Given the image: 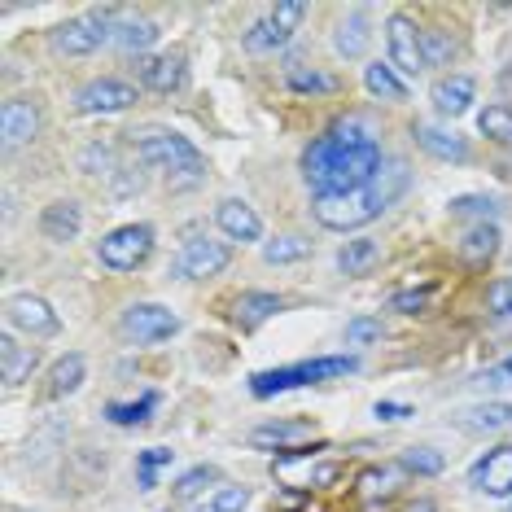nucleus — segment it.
<instances>
[{
	"label": "nucleus",
	"mask_w": 512,
	"mask_h": 512,
	"mask_svg": "<svg viewBox=\"0 0 512 512\" xmlns=\"http://www.w3.org/2000/svg\"><path fill=\"white\" fill-rule=\"evenodd\" d=\"M110 162H114L110 145H88L84 149V171L88 176H97V167H101V176H110Z\"/></svg>",
	"instance_id": "obj_44"
},
{
	"label": "nucleus",
	"mask_w": 512,
	"mask_h": 512,
	"mask_svg": "<svg viewBox=\"0 0 512 512\" xmlns=\"http://www.w3.org/2000/svg\"><path fill=\"white\" fill-rule=\"evenodd\" d=\"M412 136H416V145H421L429 158H438V162H469V141H464L460 132H451V127L416 123Z\"/></svg>",
	"instance_id": "obj_17"
},
{
	"label": "nucleus",
	"mask_w": 512,
	"mask_h": 512,
	"mask_svg": "<svg viewBox=\"0 0 512 512\" xmlns=\"http://www.w3.org/2000/svg\"><path fill=\"white\" fill-rule=\"evenodd\" d=\"M407 184H412V167H407L403 158H381V167H377V176L368 180V202L377 206V215L381 211H390L394 202L407 193Z\"/></svg>",
	"instance_id": "obj_15"
},
{
	"label": "nucleus",
	"mask_w": 512,
	"mask_h": 512,
	"mask_svg": "<svg viewBox=\"0 0 512 512\" xmlns=\"http://www.w3.org/2000/svg\"><path fill=\"white\" fill-rule=\"evenodd\" d=\"M5 324L14 333H27L31 342H36V337H53L57 329H62L57 311L40 294H14V298H9L5 302Z\"/></svg>",
	"instance_id": "obj_11"
},
{
	"label": "nucleus",
	"mask_w": 512,
	"mask_h": 512,
	"mask_svg": "<svg viewBox=\"0 0 512 512\" xmlns=\"http://www.w3.org/2000/svg\"><path fill=\"white\" fill-rule=\"evenodd\" d=\"M132 149L145 167L167 171L171 184H197L206 176L202 149H197L189 136L171 132V127H141V132H132Z\"/></svg>",
	"instance_id": "obj_2"
},
{
	"label": "nucleus",
	"mask_w": 512,
	"mask_h": 512,
	"mask_svg": "<svg viewBox=\"0 0 512 512\" xmlns=\"http://www.w3.org/2000/svg\"><path fill=\"white\" fill-rule=\"evenodd\" d=\"M377 259H381V246H377L372 237H355V241H346V246L337 250V267H342L346 276L372 272V267H377Z\"/></svg>",
	"instance_id": "obj_31"
},
{
	"label": "nucleus",
	"mask_w": 512,
	"mask_h": 512,
	"mask_svg": "<svg viewBox=\"0 0 512 512\" xmlns=\"http://www.w3.org/2000/svg\"><path fill=\"white\" fill-rule=\"evenodd\" d=\"M425 302H429V289H416V294H394L390 307L403 311V316H416V311H425Z\"/></svg>",
	"instance_id": "obj_45"
},
{
	"label": "nucleus",
	"mask_w": 512,
	"mask_h": 512,
	"mask_svg": "<svg viewBox=\"0 0 512 512\" xmlns=\"http://www.w3.org/2000/svg\"><path fill=\"white\" fill-rule=\"evenodd\" d=\"M302 438H311V425L307 421H272V425H259L250 434L254 447H276L281 456H298V442Z\"/></svg>",
	"instance_id": "obj_23"
},
{
	"label": "nucleus",
	"mask_w": 512,
	"mask_h": 512,
	"mask_svg": "<svg viewBox=\"0 0 512 512\" xmlns=\"http://www.w3.org/2000/svg\"><path fill=\"white\" fill-rule=\"evenodd\" d=\"M276 311H285V298L263 294V289H246V294L232 302V320H237L241 329H259V324H267Z\"/></svg>",
	"instance_id": "obj_21"
},
{
	"label": "nucleus",
	"mask_w": 512,
	"mask_h": 512,
	"mask_svg": "<svg viewBox=\"0 0 512 512\" xmlns=\"http://www.w3.org/2000/svg\"><path fill=\"white\" fill-rule=\"evenodd\" d=\"M499 224H473L469 232L460 237V263H469V267H486L499 254Z\"/></svg>",
	"instance_id": "obj_22"
},
{
	"label": "nucleus",
	"mask_w": 512,
	"mask_h": 512,
	"mask_svg": "<svg viewBox=\"0 0 512 512\" xmlns=\"http://www.w3.org/2000/svg\"><path fill=\"white\" fill-rule=\"evenodd\" d=\"M386 49H390V66L403 79H416L425 71V44H421V27L407 14H390L386 18Z\"/></svg>",
	"instance_id": "obj_8"
},
{
	"label": "nucleus",
	"mask_w": 512,
	"mask_h": 512,
	"mask_svg": "<svg viewBox=\"0 0 512 512\" xmlns=\"http://www.w3.org/2000/svg\"><path fill=\"white\" fill-rule=\"evenodd\" d=\"M451 215L456 219H477V224H495L499 219V202L495 197H482V193H464L451 202Z\"/></svg>",
	"instance_id": "obj_34"
},
{
	"label": "nucleus",
	"mask_w": 512,
	"mask_h": 512,
	"mask_svg": "<svg viewBox=\"0 0 512 512\" xmlns=\"http://www.w3.org/2000/svg\"><path fill=\"white\" fill-rule=\"evenodd\" d=\"M486 316L512 324V276H499V281L486 285Z\"/></svg>",
	"instance_id": "obj_40"
},
{
	"label": "nucleus",
	"mask_w": 512,
	"mask_h": 512,
	"mask_svg": "<svg viewBox=\"0 0 512 512\" xmlns=\"http://www.w3.org/2000/svg\"><path fill=\"white\" fill-rule=\"evenodd\" d=\"M311 211H316L320 228H329V232H355V228H364V224L377 219V206L368 202L364 189H359V193H342V197H316V202H311Z\"/></svg>",
	"instance_id": "obj_10"
},
{
	"label": "nucleus",
	"mask_w": 512,
	"mask_h": 512,
	"mask_svg": "<svg viewBox=\"0 0 512 512\" xmlns=\"http://www.w3.org/2000/svg\"><path fill=\"white\" fill-rule=\"evenodd\" d=\"M307 254H311V241L298 237V232H285V237L263 241V259L272 263V267H281V263H302Z\"/></svg>",
	"instance_id": "obj_32"
},
{
	"label": "nucleus",
	"mask_w": 512,
	"mask_h": 512,
	"mask_svg": "<svg viewBox=\"0 0 512 512\" xmlns=\"http://www.w3.org/2000/svg\"><path fill=\"white\" fill-rule=\"evenodd\" d=\"M381 337V320H372V316H359L346 324V342L351 346H368V342H377Z\"/></svg>",
	"instance_id": "obj_43"
},
{
	"label": "nucleus",
	"mask_w": 512,
	"mask_h": 512,
	"mask_svg": "<svg viewBox=\"0 0 512 512\" xmlns=\"http://www.w3.org/2000/svg\"><path fill=\"white\" fill-rule=\"evenodd\" d=\"M329 141L342 149H377V132H372L364 114H346V119H337L329 127Z\"/></svg>",
	"instance_id": "obj_29"
},
{
	"label": "nucleus",
	"mask_w": 512,
	"mask_h": 512,
	"mask_svg": "<svg viewBox=\"0 0 512 512\" xmlns=\"http://www.w3.org/2000/svg\"><path fill=\"white\" fill-rule=\"evenodd\" d=\"M215 224L228 241H241V246H246V241H263V219L250 202H241V197H224V202L215 206Z\"/></svg>",
	"instance_id": "obj_14"
},
{
	"label": "nucleus",
	"mask_w": 512,
	"mask_h": 512,
	"mask_svg": "<svg viewBox=\"0 0 512 512\" xmlns=\"http://www.w3.org/2000/svg\"><path fill=\"white\" fill-rule=\"evenodd\" d=\"M504 176H512V158H504Z\"/></svg>",
	"instance_id": "obj_49"
},
{
	"label": "nucleus",
	"mask_w": 512,
	"mask_h": 512,
	"mask_svg": "<svg viewBox=\"0 0 512 512\" xmlns=\"http://www.w3.org/2000/svg\"><path fill=\"white\" fill-rule=\"evenodd\" d=\"M302 18H307V5H298V0L272 5L259 22H250L246 49H250V53H276V49H285L289 36H294V31L302 27Z\"/></svg>",
	"instance_id": "obj_5"
},
{
	"label": "nucleus",
	"mask_w": 512,
	"mask_h": 512,
	"mask_svg": "<svg viewBox=\"0 0 512 512\" xmlns=\"http://www.w3.org/2000/svg\"><path fill=\"white\" fill-rule=\"evenodd\" d=\"M412 512H438V504H434V499H416Z\"/></svg>",
	"instance_id": "obj_48"
},
{
	"label": "nucleus",
	"mask_w": 512,
	"mask_h": 512,
	"mask_svg": "<svg viewBox=\"0 0 512 512\" xmlns=\"http://www.w3.org/2000/svg\"><path fill=\"white\" fill-rule=\"evenodd\" d=\"M460 429L469 434H499V429H512V403H477L460 412Z\"/></svg>",
	"instance_id": "obj_25"
},
{
	"label": "nucleus",
	"mask_w": 512,
	"mask_h": 512,
	"mask_svg": "<svg viewBox=\"0 0 512 512\" xmlns=\"http://www.w3.org/2000/svg\"><path fill=\"white\" fill-rule=\"evenodd\" d=\"M176 460V451L171 447H149L136 456V477H141V491H154L158 486V469H167V464Z\"/></svg>",
	"instance_id": "obj_37"
},
{
	"label": "nucleus",
	"mask_w": 512,
	"mask_h": 512,
	"mask_svg": "<svg viewBox=\"0 0 512 512\" xmlns=\"http://www.w3.org/2000/svg\"><path fill=\"white\" fill-rule=\"evenodd\" d=\"M158 40V22L154 18H119L114 22V44L123 53H145Z\"/></svg>",
	"instance_id": "obj_30"
},
{
	"label": "nucleus",
	"mask_w": 512,
	"mask_h": 512,
	"mask_svg": "<svg viewBox=\"0 0 512 512\" xmlns=\"http://www.w3.org/2000/svg\"><path fill=\"white\" fill-rule=\"evenodd\" d=\"M364 88L377 101H407V79L390 62H368L364 66Z\"/></svg>",
	"instance_id": "obj_28"
},
{
	"label": "nucleus",
	"mask_w": 512,
	"mask_h": 512,
	"mask_svg": "<svg viewBox=\"0 0 512 512\" xmlns=\"http://www.w3.org/2000/svg\"><path fill=\"white\" fill-rule=\"evenodd\" d=\"M228 263H232L228 241H215V237H206V232H197L176 254V276L180 281H211V276L228 272Z\"/></svg>",
	"instance_id": "obj_6"
},
{
	"label": "nucleus",
	"mask_w": 512,
	"mask_h": 512,
	"mask_svg": "<svg viewBox=\"0 0 512 512\" xmlns=\"http://www.w3.org/2000/svg\"><path fill=\"white\" fill-rule=\"evenodd\" d=\"M399 477H403V469H364L359 473V495L364 499H386V495H394Z\"/></svg>",
	"instance_id": "obj_39"
},
{
	"label": "nucleus",
	"mask_w": 512,
	"mask_h": 512,
	"mask_svg": "<svg viewBox=\"0 0 512 512\" xmlns=\"http://www.w3.org/2000/svg\"><path fill=\"white\" fill-rule=\"evenodd\" d=\"M114 18L110 9H101V14H79V18H66L62 27H53V49L66 53V57H88L97 53L101 44H114Z\"/></svg>",
	"instance_id": "obj_4"
},
{
	"label": "nucleus",
	"mask_w": 512,
	"mask_h": 512,
	"mask_svg": "<svg viewBox=\"0 0 512 512\" xmlns=\"http://www.w3.org/2000/svg\"><path fill=\"white\" fill-rule=\"evenodd\" d=\"M421 44H425V66H447L451 53H456V40H451L442 27L421 31Z\"/></svg>",
	"instance_id": "obj_41"
},
{
	"label": "nucleus",
	"mask_w": 512,
	"mask_h": 512,
	"mask_svg": "<svg viewBox=\"0 0 512 512\" xmlns=\"http://www.w3.org/2000/svg\"><path fill=\"white\" fill-rule=\"evenodd\" d=\"M368 44H372L368 14H346V18L333 27V49H337V57H346V62L364 57V53H368Z\"/></svg>",
	"instance_id": "obj_24"
},
{
	"label": "nucleus",
	"mask_w": 512,
	"mask_h": 512,
	"mask_svg": "<svg viewBox=\"0 0 512 512\" xmlns=\"http://www.w3.org/2000/svg\"><path fill=\"white\" fill-rule=\"evenodd\" d=\"M9 512H22V508H9Z\"/></svg>",
	"instance_id": "obj_51"
},
{
	"label": "nucleus",
	"mask_w": 512,
	"mask_h": 512,
	"mask_svg": "<svg viewBox=\"0 0 512 512\" xmlns=\"http://www.w3.org/2000/svg\"><path fill=\"white\" fill-rule=\"evenodd\" d=\"M508 512H512V499H508Z\"/></svg>",
	"instance_id": "obj_52"
},
{
	"label": "nucleus",
	"mask_w": 512,
	"mask_h": 512,
	"mask_svg": "<svg viewBox=\"0 0 512 512\" xmlns=\"http://www.w3.org/2000/svg\"><path fill=\"white\" fill-rule=\"evenodd\" d=\"M372 416H377V421H386V425H394V421H407V416H412V407H407V403H377V407H372Z\"/></svg>",
	"instance_id": "obj_47"
},
{
	"label": "nucleus",
	"mask_w": 512,
	"mask_h": 512,
	"mask_svg": "<svg viewBox=\"0 0 512 512\" xmlns=\"http://www.w3.org/2000/svg\"><path fill=\"white\" fill-rule=\"evenodd\" d=\"M119 329H123V337H132V342L154 346V342H167V337L180 333V316L167 311L162 302H132V307L123 311Z\"/></svg>",
	"instance_id": "obj_7"
},
{
	"label": "nucleus",
	"mask_w": 512,
	"mask_h": 512,
	"mask_svg": "<svg viewBox=\"0 0 512 512\" xmlns=\"http://www.w3.org/2000/svg\"><path fill=\"white\" fill-rule=\"evenodd\" d=\"M215 482H219V469H215V464H197V469H189V473L176 477L171 495H176V499H197V495L206 491V486H215Z\"/></svg>",
	"instance_id": "obj_36"
},
{
	"label": "nucleus",
	"mask_w": 512,
	"mask_h": 512,
	"mask_svg": "<svg viewBox=\"0 0 512 512\" xmlns=\"http://www.w3.org/2000/svg\"><path fill=\"white\" fill-rule=\"evenodd\" d=\"M473 491L491 495V499H512V442H499L482 460L469 469Z\"/></svg>",
	"instance_id": "obj_12"
},
{
	"label": "nucleus",
	"mask_w": 512,
	"mask_h": 512,
	"mask_svg": "<svg viewBox=\"0 0 512 512\" xmlns=\"http://www.w3.org/2000/svg\"><path fill=\"white\" fill-rule=\"evenodd\" d=\"M399 469L416 473V477H438L447 469V460H442V451H434V447H407L399 456Z\"/></svg>",
	"instance_id": "obj_35"
},
{
	"label": "nucleus",
	"mask_w": 512,
	"mask_h": 512,
	"mask_svg": "<svg viewBox=\"0 0 512 512\" xmlns=\"http://www.w3.org/2000/svg\"><path fill=\"white\" fill-rule=\"evenodd\" d=\"M285 84L294 92H302V97H329V92H337V79L329 71H320V66H307V62H289Z\"/></svg>",
	"instance_id": "obj_27"
},
{
	"label": "nucleus",
	"mask_w": 512,
	"mask_h": 512,
	"mask_svg": "<svg viewBox=\"0 0 512 512\" xmlns=\"http://www.w3.org/2000/svg\"><path fill=\"white\" fill-rule=\"evenodd\" d=\"M434 110L442 114V119H460V114L473 110V97H477V84L469 75H442L434 84Z\"/></svg>",
	"instance_id": "obj_18"
},
{
	"label": "nucleus",
	"mask_w": 512,
	"mask_h": 512,
	"mask_svg": "<svg viewBox=\"0 0 512 512\" xmlns=\"http://www.w3.org/2000/svg\"><path fill=\"white\" fill-rule=\"evenodd\" d=\"M84 377H88V359L79 351L62 355L49 368V399H66V394H75L79 386H84Z\"/></svg>",
	"instance_id": "obj_26"
},
{
	"label": "nucleus",
	"mask_w": 512,
	"mask_h": 512,
	"mask_svg": "<svg viewBox=\"0 0 512 512\" xmlns=\"http://www.w3.org/2000/svg\"><path fill=\"white\" fill-rule=\"evenodd\" d=\"M193 512H215V508H211V504H202V508H193Z\"/></svg>",
	"instance_id": "obj_50"
},
{
	"label": "nucleus",
	"mask_w": 512,
	"mask_h": 512,
	"mask_svg": "<svg viewBox=\"0 0 512 512\" xmlns=\"http://www.w3.org/2000/svg\"><path fill=\"white\" fill-rule=\"evenodd\" d=\"M149 254H154V228L149 224H123L97 241V259L110 272H136L149 263Z\"/></svg>",
	"instance_id": "obj_3"
},
{
	"label": "nucleus",
	"mask_w": 512,
	"mask_h": 512,
	"mask_svg": "<svg viewBox=\"0 0 512 512\" xmlns=\"http://www.w3.org/2000/svg\"><path fill=\"white\" fill-rule=\"evenodd\" d=\"M0 136H5V149H22L40 136V106L31 97H9L0 106Z\"/></svg>",
	"instance_id": "obj_13"
},
{
	"label": "nucleus",
	"mask_w": 512,
	"mask_h": 512,
	"mask_svg": "<svg viewBox=\"0 0 512 512\" xmlns=\"http://www.w3.org/2000/svg\"><path fill=\"white\" fill-rule=\"evenodd\" d=\"M477 132L495 145H512V106H486L477 114Z\"/></svg>",
	"instance_id": "obj_33"
},
{
	"label": "nucleus",
	"mask_w": 512,
	"mask_h": 512,
	"mask_svg": "<svg viewBox=\"0 0 512 512\" xmlns=\"http://www.w3.org/2000/svg\"><path fill=\"white\" fill-rule=\"evenodd\" d=\"M206 504H211L215 512H246L250 508V486H219Z\"/></svg>",
	"instance_id": "obj_42"
},
{
	"label": "nucleus",
	"mask_w": 512,
	"mask_h": 512,
	"mask_svg": "<svg viewBox=\"0 0 512 512\" xmlns=\"http://www.w3.org/2000/svg\"><path fill=\"white\" fill-rule=\"evenodd\" d=\"M36 368H40V351L22 346L14 329H5V337H0V377H5V386H22Z\"/></svg>",
	"instance_id": "obj_19"
},
{
	"label": "nucleus",
	"mask_w": 512,
	"mask_h": 512,
	"mask_svg": "<svg viewBox=\"0 0 512 512\" xmlns=\"http://www.w3.org/2000/svg\"><path fill=\"white\" fill-rule=\"evenodd\" d=\"M477 381H482V386H512V355H508V359H499L495 368H486Z\"/></svg>",
	"instance_id": "obj_46"
},
{
	"label": "nucleus",
	"mask_w": 512,
	"mask_h": 512,
	"mask_svg": "<svg viewBox=\"0 0 512 512\" xmlns=\"http://www.w3.org/2000/svg\"><path fill=\"white\" fill-rule=\"evenodd\" d=\"M141 79H145V88H154V92H180L184 79H189V62H184V53L145 57V62H141Z\"/></svg>",
	"instance_id": "obj_20"
},
{
	"label": "nucleus",
	"mask_w": 512,
	"mask_h": 512,
	"mask_svg": "<svg viewBox=\"0 0 512 512\" xmlns=\"http://www.w3.org/2000/svg\"><path fill=\"white\" fill-rule=\"evenodd\" d=\"M381 167V145L377 149H342L329 136L307 145L302 154V180L316 197H342V193H359L368 189V180Z\"/></svg>",
	"instance_id": "obj_1"
},
{
	"label": "nucleus",
	"mask_w": 512,
	"mask_h": 512,
	"mask_svg": "<svg viewBox=\"0 0 512 512\" xmlns=\"http://www.w3.org/2000/svg\"><path fill=\"white\" fill-rule=\"evenodd\" d=\"M141 101L136 84L127 79H114V75H101V79H88L84 88L75 92V110L79 114H123Z\"/></svg>",
	"instance_id": "obj_9"
},
{
	"label": "nucleus",
	"mask_w": 512,
	"mask_h": 512,
	"mask_svg": "<svg viewBox=\"0 0 512 512\" xmlns=\"http://www.w3.org/2000/svg\"><path fill=\"white\" fill-rule=\"evenodd\" d=\"M40 232H44V241H53V246H71L79 232H84V211H79V202H71V197L49 202L40 215Z\"/></svg>",
	"instance_id": "obj_16"
},
{
	"label": "nucleus",
	"mask_w": 512,
	"mask_h": 512,
	"mask_svg": "<svg viewBox=\"0 0 512 512\" xmlns=\"http://www.w3.org/2000/svg\"><path fill=\"white\" fill-rule=\"evenodd\" d=\"M154 407H158V394H141L136 403H110L106 416H110L114 425H145Z\"/></svg>",
	"instance_id": "obj_38"
}]
</instances>
